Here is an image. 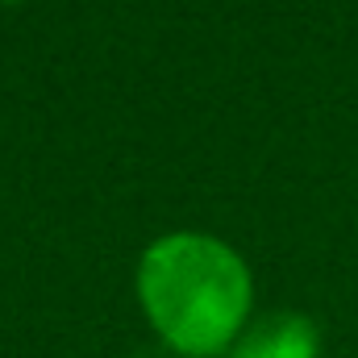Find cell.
<instances>
[{
  "label": "cell",
  "mask_w": 358,
  "mask_h": 358,
  "mask_svg": "<svg viewBox=\"0 0 358 358\" xmlns=\"http://www.w3.org/2000/svg\"><path fill=\"white\" fill-rule=\"evenodd\" d=\"M138 296L150 325L179 355L229 350L250 313V271L208 234L159 238L138 267Z\"/></svg>",
  "instance_id": "1"
},
{
  "label": "cell",
  "mask_w": 358,
  "mask_h": 358,
  "mask_svg": "<svg viewBox=\"0 0 358 358\" xmlns=\"http://www.w3.org/2000/svg\"><path fill=\"white\" fill-rule=\"evenodd\" d=\"M317 355H321L317 325L300 313H279V317H267L263 325H255L242 342H234L229 358H317Z\"/></svg>",
  "instance_id": "2"
}]
</instances>
